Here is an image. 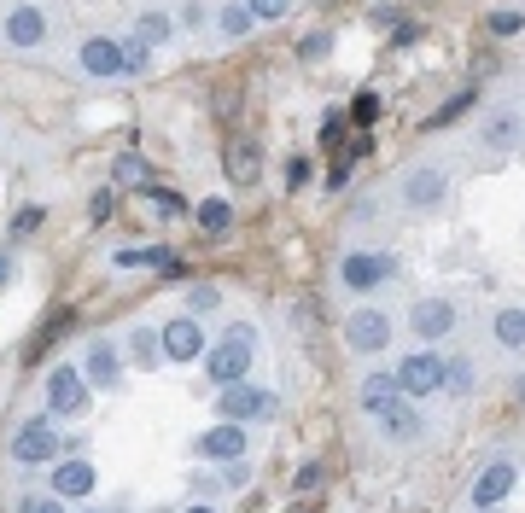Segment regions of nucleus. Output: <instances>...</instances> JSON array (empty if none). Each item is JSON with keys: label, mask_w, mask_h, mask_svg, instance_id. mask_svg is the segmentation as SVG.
Instances as JSON below:
<instances>
[{"label": "nucleus", "mask_w": 525, "mask_h": 513, "mask_svg": "<svg viewBox=\"0 0 525 513\" xmlns=\"http://www.w3.org/2000/svg\"><path fill=\"white\" fill-rule=\"evenodd\" d=\"M216 409H222L228 426H240V420H269L280 403H275V391H257V385L240 379V385H222V391H216Z\"/></svg>", "instance_id": "7ed1b4c3"}, {"label": "nucleus", "mask_w": 525, "mask_h": 513, "mask_svg": "<svg viewBox=\"0 0 525 513\" xmlns=\"http://www.w3.org/2000/svg\"><path fill=\"white\" fill-rule=\"evenodd\" d=\"M391 274H397V263H391V257H374V251H350L345 263H339V280H345L350 292H374Z\"/></svg>", "instance_id": "423d86ee"}, {"label": "nucleus", "mask_w": 525, "mask_h": 513, "mask_svg": "<svg viewBox=\"0 0 525 513\" xmlns=\"http://www.w3.org/2000/svg\"><path fill=\"white\" fill-rule=\"evenodd\" d=\"M455 321H461V315H455V304H444V298H420L415 309H409V327H415L420 339H450L455 333Z\"/></svg>", "instance_id": "9b49d317"}, {"label": "nucleus", "mask_w": 525, "mask_h": 513, "mask_svg": "<svg viewBox=\"0 0 525 513\" xmlns=\"http://www.w3.org/2000/svg\"><path fill=\"white\" fill-rule=\"evenodd\" d=\"M88 490H94V461H88V455H65V461L53 467V496L76 502V496H88Z\"/></svg>", "instance_id": "4468645a"}, {"label": "nucleus", "mask_w": 525, "mask_h": 513, "mask_svg": "<svg viewBox=\"0 0 525 513\" xmlns=\"http://www.w3.org/2000/svg\"><path fill=\"white\" fill-rule=\"evenodd\" d=\"M82 379H94V385H117L123 379V362H117V344L111 339H94L88 344V356H82V368H76Z\"/></svg>", "instance_id": "dca6fc26"}, {"label": "nucleus", "mask_w": 525, "mask_h": 513, "mask_svg": "<svg viewBox=\"0 0 525 513\" xmlns=\"http://www.w3.org/2000/svg\"><path fill=\"white\" fill-rule=\"evenodd\" d=\"M158 350H164L170 362H193V356H205V333H199V321H193V315L170 321L164 339H158Z\"/></svg>", "instance_id": "ddd939ff"}, {"label": "nucleus", "mask_w": 525, "mask_h": 513, "mask_svg": "<svg viewBox=\"0 0 525 513\" xmlns=\"http://www.w3.org/2000/svg\"><path fill=\"white\" fill-rule=\"evenodd\" d=\"M135 356H140V362H158V339H152L146 327H140V333H135Z\"/></svg>", "instance_id": "e433bc0d"}, {"label": "nucleus", "mask_w": 525, "mask_h": 513, "mask_svg": "<svg viewBox=\"0 0 525 513\" xmlns=\"http://www.w3.org/2000/svg\"><path fill=\"white\" fill-rule=\"evenodd\" d=\"M391 397H403L391 374H368L362 379V409H380V403H391Z\"/></svg>", "instance_id": "b1692460"}, {"label": "nucleus", "mask_w": 525, "mask_h": 513, "mask_svg": "<svg viewBox=\"0 0 525 513\" xmlns=\"http://www.w3.org/2000/svg\"><path fill=\"white\" fill-rule=\"evenodd\" d=\"M228 175H234L240 187H251V181L263 175V158H257V140H234V146H228Z\"/></svg>", "instance_id": "6ab92c4d"}, {"label": "nucleus", "mask_w": 525, "mask_h": 513, "mask_svg": "<svg viewBox=\"0 0 525 513\" xmlns=\"http://www.w3.org/2000/svg\"><path fill=\"white\" fill-rule=\"evenodd\" d=\"M199 228H205V234H228V228H234V205H228V199H205V205H199Z\"/></svg>", "instance_id": "5701e85b"}, {"label": "nucleus", "mask_w": 525, "mask_h": 513, "mask_svg": "<svg viewBox=\"0 0 525 513\" xmlns=\"http://www.w3.org/2000/svg\"><path fill=\"white\" fill-rule=\"evenodd\" d=\"M117 53H123V70H129V76H140V70L152 65V47H146L140 35H129V41H117Z\"/></svg>", "instance_id": "393cba45"}, {"label": "nucleus", "mask_w": 525, "mask_h": 513, "mask_svg": "<svg viewBox=\"0 0 525 513\" xmlns=\"http://www.w3.org/2000/svg\"><path fill=\"white\" fill-rule=\"evenodd\" d=\"M6 41H12L18 53H35V47L47 41V12L30 6V0H24V6H12V12H6Z\"/></svg>", "instance_id": "1a4fd4ad"}, {"label": "nucleus", "mask_w": 525, "mask_h": 513, "mask_svg": "<svg viewBox=\"0 0 525 513\" xmlns=\"http://www.w3.org/2000/svg\"><path fill=\"white\" fill-rule=\"evenodd\" d=\"M146 193H152V205L164 210V216H181V210H187V199H181V193H170V187H146Z\"/></svg>", "instance_id": "2f4dec72"}, {"label": "nucleus", "mask_w": 525, "mask_h": 513, "mask_svg": "<svg viewBox=\"0 0 525 513\" xmlns=\"http://www.w3.org/2000/svg\"><path fill=\"white\" fill-rule=\"evenodd\" d=\"M286 181H292V187H304V181H310V164H304V158H292V164H286Z\"/></svg>", "instance_id": "58836bf2"}, {"label": "nucleus", "mask_w": 525, "mask_h": 513, "mask_svg": "<svg viewBox=\"0 0 525 513\" xmlns=\"http://www.w3.org/2000/svg\"><path fill=\"white\" fill-rule=\"evenodd\" d=\"M345 339H350V350H385L391 344V315H380V309H356L345 321Z\"/></svg>", "instance_id": "9d476101"}, {"label": "nucleus", "mask_w": 525, "mask_h": 513, "mask_svg": "<svg viewBox=\"0 0 525 513\" xmlns=\"http://www.w3.org/2000/svg\"><path fill=\"white\" fill-rule=\"evenodd\" d=\"M18 513H65V508H59V496H41V502H35V496H24V502H18Z\"/></svg>", "instance_id": "c9c22d12"}, {"label": "nucleus", "mask_w": 525, "mask_h": 513, "mask_svg": "<svg viewBox=\"0 0 525 513\" xmlns=\"http://www.w3.org/2000/svg\"><path fill=\"white\" fill-rule=\"evenodd\" d=\"M76 65L88 70V76H100V82H111V76H123V53H117L111 35H88L82 53H76Z\"/></svg>", "instance_id": "f8f14e48"}, {"label": "nucleus", "mask_w": 525, "mask_h": 513, "mask_svg": "<svg viewBox=\"0 0 525 513\" xmlns=\"http://www.w3.org/2000/svg\"><path fill=\"white\" fill-rule=\"evenodd\" d=\"M444 385H450V391H473V362H467V356L444 362Z\"/></svg>", "instance_id": "cd10ccee"}, {"label": "nucleus", "mask_w": 525, "mask_h": 513, "mask_svg": "<svg viewBox=\"0 0 525 513\" xmlns=\"http://www.w3.org/2000/svg\"><path fill=\"white\" fill-rule=\"evenodd\" d=\"M216 24H222L228 41H240V35L251 30V12H245V6H222V18H216Z\"/></svg>", "instance_id": "bb28decb"}, {"label": "nucleus", "mask_w": 525, "mask_h": 513, "mask_svg": "<svg viewBox=\"0 0 525 513\" xmlns=\"http://www.w3.org/2000/svg\"><path fill=\"white\" fill-rule=\"evenodd\" d=\"M368 414H380V426H385V438H397V444H415L420 432H426V420H420L403 397H391V403H380V409H368Z\"/></svg>", "instance_id": "2eb2a0df"}, {"label": "nucleus", "mask_w": 525, "mask_h": 513, "mask_svg": "<svg viewBox=\"0 0 525 513\" xmlns=\"http://www.w3.org/2000/svg\"><path fill=\"white\" fill-rule=\"evenodd\" d=\"M397 391L403 397H426V391H438L444 385V356H432V350H420V356H403V368H397Z\"/></svg>", "instance_id": "39448f33"}, {"label": "nucleus", "mask_w": 525, "mask_h": 513, "mask_svg": "<svg viewBox=\"0 0 525 513\" xmlns=\"http://www.w3.org/2000/svg\"><path fill=\"white\" fill-rule=\"evenodd\" d=\"M245 479H251V467H245V461H228V473H222V484H228V490H240Z\"/></svg>", "instance_id": "4c0bfd02"}, {"label": "nucleus", "mask_w": 525, "mask_h": 513, "mask_svg": "<svg viewBox=\"0 0 525 513\" xmlns=\"http://www.w3.org/2000/svg\"><path fill=\"white\" fill-rule=\"evenodd\" d=\"M298 53H304V59H327V53H333V30H310Z\"/></svg>", "instance_id": "c756f323"}, {"label": "nucleus", "mask_w": 525, "mask_h": 513, "mask_svg": "<svg viewBox=\"0 0 525 513\" xmlns=\"http://www.w3.org/2000/svg\"><path fill=\"white\" fill-rule=\"evenodd\" d=\"M350 117H356V129H368V123L380 117V100H374V94H356V105H350Z\"/></svg>", "instance_id": "72a5a7b5"}, {"label": "nucleus", "mask_w": 525, "mask_h": 513, "mask_svg": "<svg viewBox=\"0 0 525 513\" xmlns=\"http://www.w3.org/2000/svg\"><path fill=\"white\" fill-rule=\"evenodd\" d=\"M117 181H129V187H140V181H146V164H140L135 152H123V158H117Z\"/></svg>", "instance_id": "473e14b6"}, {"label": "nucleus", "mask_w": 525, "mask_h": 513, "mask_svg": "<svg viewBox=\"0 0 525 513\" xmlns=\"http://www.w3.org/2000/svg\"><path fill=\"white\" fill-rule=\"evenodd\" d=\"M467 111H473V94H455V100L444 105V111H432L426 123H432V129H444V123H455V117H467Z\"/></svg>", "instance_id": "c85d7f7f"}, {"label": "nucleus", "mask_w": 525, "mask_h": 513, "mask_svg": "<svg viewBox=\"0 0 525 513\" xmlns=\"http://www.w3.org/2000/svg\"><path fill=\"white\" fill-rule=\"evenodd\" d=\"M47 414H53V420L88 414V379L76 374V368H53V374H47Z\"/></svg>", "instance_id": "20e7f679"}, {"label": "nucleus", "mask_w": 525, "mask_h": 513, "mask_svg": "<svg viewBox=\"0 0 525 513\" xmlns=\"http://www.w3.org/2000/svg\"><path fill=\"white\" fill-rule=\"evenodd\" d=\"M53 455H59V426H53V414H35V420H24V426L12 432V461L41 467V461H53Z\"/></svg>", "instance_id": "f03ea898"}, {"label": "nucleus", "mask_w": 525, "mask_h": 513, "mask_svg": "<svg viewBox=\"0 0 525 513\" xmlns=\"http://www.w3.org/2000/svg\"><path fill=\"white\" fill-rule=\"evenodd\" d=\"M485 146L490 152H514V146H520V117H514V111H490L485 117Z\"/></svg>", "instance_id": "a211bd4d"}, {"label": "nucleus", "mask_w": 525, "mask_h": 513, "mask_svg": "<svg viewBox=\"0 0 525 513\" xmlns=\"http://www.w3.org/2000/svg\"><path fill=\"white\" fill-rule=\"evenodd\" d=\"M41 222H47V210H41V205H24L18 216H12V234H35Z\"/></svg>", "instance_id": "7c9ffc66"}, {"label": "nucleus", "mask_w": 525, "mask_h": 513, "mask_svg": "<svg viewBox=\"0 0 525 513\" xmlns=\"http://www.w3.org/2000/svg\"><path fill=\"white\" fill-rule=\"evenodd\" d=\"M496 344H502V350H520L525 344V309L520 304H508L496 315Z\"/></svg>", "instance_id": "4be33fe9"}, {"label": "nucleus", "mask_w": 525, "mask_h": 513, "mask_svg": "<svg viewBox=\"0 0 525 513\" xmlns=\"http://www.w3.org/2000/svg\"><path fill=\"white\" fill-rule=\"evenodd\" d=\"M245 12H251V24H275L292 12V0H245Z\"/></svg>", "instance_id": "a878e982"}, {"label": "nucleus", "mask_w": 525, "mask_h": 513, "mask_svg": "<svg viewBox=\"0 0 525 513\" xmlns=\"http://www.w3.org/2000/svg\"><path fill=\"white\" fill-rule=\"evenodd\" d=\"M135 35L146 41V47H164V41L175 35V18H164L158 6H146V12H140V24H135Z\"/></svg>", "instance_id": "412c9836"}, {"label": "nucleus", "mask_w": 525, "mask_h": 513, "mask_svg": "<svg viewBox=\"0 0 525 513\" xmlns=\"http://www.w3.org/2000/svg\"><path fill=\"white\" fill-rule=\"evenodd\" d=\"M479 513H496V508H479Z\"/></svg>", "instance_id": "79ce46f5"}, {"label": "nucleus", "mask_w": 525, "mask_h": 513, "mask_svg": "<svg viewBox=\"0 0 525 513\" xmlns=\"http://www.w3.org/2000/svg\"><path fill=\"white\" fill-rule=\"evenodd\" d=\"M199 455H210V461H240L245 455V426H210L205 438H199Z\"/></svg>", "instance_id": "f3484780"}, {"label": "nucleus", "mask_w": 525, "mask_h": 513, "mask_svg": "<svg viewBox=\"0 0 525 513\" xmlns=\"http://www.w3.org/2000/svg\"><path fill=\"white\" fill-rule=\"evenodd\" d=\"M12 280V251H0V286Z\"/></svg>", "instance_id": "ea45409f"}, {"label": "nucleus", "mask_w": 525, "mask_h": 513, "mask_svg": "<svg viewBox=\"0 0 525 513\" xmlns=\"http://www.w3.org/2000/svg\"><path fill=\"white\" fill-rule=\"evenodd\" d=\"M117 269H181V263H170L164 245H140V251H117Z\"/></svg>", "instance_id": "aec40b11"}, {"label": "nucleus", "mask_w": 525, "mask_h": 513, "mask_svg": "<svg viewBox=\"0 0 525 513\" xmlns=\"http://www.w3.org/2000/svg\"><path fill=\"white\" fill-rule=\"evenodd\" d=\"M251 350H257V327H251V321L228 327V333H222V344H210L205 362H210V379H216V391H222V385H240L245 368H251Z\"/></svg>", "instance_id": "f257e3e1"}, {"label": "nucleus", "mask_w": 525, "mask_h": 513, "mask_svg": "<svg viewBox=\"0 0 525 513\" xmlns=\"http://www.w3.org/2000/svg\"><path fill=\"white\" fill-rule=\"evenodd\" d=\"M444 193H450V175L438 170V164H420V170L403 175V205L409 210H432Z\"/></svg>", "instance_id": "6e6552de"}, {"label": "nucleus", "mask_w": 525, "mask_h": 513, "mask_svg": "<svg viewBox=\"0 0 525 513\" xmlns=\"http://www.w3.org/2000/svg\"><path fill=\"white\" fill-rule=\"evenodd\" d=\"M514 484H520V467L502 455V461H490L485 473L473 479V508H502L508 496H514Z\"/></svg>", "instance_id": "0eeeda50"}, {"label": "nucleus", "mask_w": 525, "mask_h": 513, "mask_svg": "<svg viewBox=\"0 0 525 513\" xmlns=\"http://www.w3.org/2000/svg\"><path fill=\"white\" fill-rule=\"evenodd\" d=\"M490 30L496 35H520V12L508 6V12H490Z\"/></svg>", "instance_id": "f704fd0d"}, {"label": "nucleus", "mask_w": 525, "mask_h": 513, "mask_svg": "<svg viewBox=\"0 0 525 513\" xmlns=\"http://www.w3.org/2000/svg\"><path fill=\"white\" fill-rule=\"evenodd\" d=\"M187 513H216V508H210V502H193V508H187Z\"/></svg>", "instance_id": "a19ab883"}]
</instances>
